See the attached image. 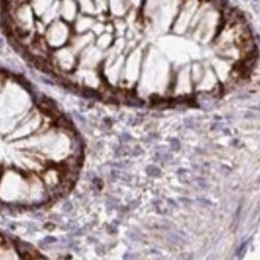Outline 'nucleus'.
Listing matches in <instances>:
<instances>
[{
    "label": "nucleus",
    "instance_id": "2",
    "mask_svg": "<svg viewBox=\"0 0 260 260\" xmlns=\"http://www.w3.org/2000/svg\"><path fill=\"white\" fill-rule=\"evenodd\" d=\"M58 240L55 238V237H53V236H47V237H45V240L42 241V243H46V244H52V243H55Z\"/></svg>",
    "mask_w": 260,
    "mask_h": 260
},
{
    "label": "nucleus",
    "instance_id": "3",
    "mask_svg": "<svg viewBox=\"0 0 260 260\" xmlns=\"http://www.w3.org/2000/svg\"><path fill=\"white\" fill-rule=\"evenodd\" d=\"M71 207H72V206H71V204H70V202H67L66 205H64V211H65V212H69V211L71 210Z\"/></svg>",
    "mask_w": 260,
    "mask_h": 260
},
{
    "label": "nucleus",
    "instance_id": "1",
    "mask_svg": "<svg viewBox=\"0 0 260 260\" xmlns=\"http://www.w3.org/2000/svg\"><path fill=\"white\" fill-rule=\"evenodd\" d=\"M147 172L149 173V175H152V176H157V175H159L160 173V170L158 169V167H155V166H148L147 167Z\"/></svg>",
    "mask_w": 260,
    "mask_h": 260
}]
</instances>
